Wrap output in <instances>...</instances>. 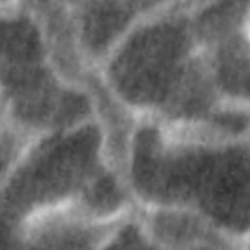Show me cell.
Wrapping results in <instances>:
<instances>
[{
  "mask_svg": "<svg viewBox=\"0 0 250 250\" xmlns=\"http://www.w3.org/2000/svg\"><path fill=\"white\" fill-rule=\"evenodd\" d=\"M124 176L139 207L188 209L249 242V137L136 118Z\"/></svg>",
  "mask_w": 250,
  "mask_h": 250,
  "instance_id": "cell-1",
  "label": "cell"
},
{
  "mask_svg": "<svg viewBox=\"0 0 250 250\" xmlns=\"http://www.w3.org/2000/svg\"><path fill=\"white\" fill-rule=\"evenodd\" d=\"M192 1H162L100 70L136 118L216 129L231 104L213 80L191 20ZM242 105V104H241Z\"/></svg>",
  "mask_w": 250,
  "mask_h": 250,
  "instance_id": "cell-2",
  "label": "cell"
},
{
  "mask_svg": "<svg viewBox=\"0 0 250 250\" xmlns=\"http://www.w3.org/2000/svg\"><path fill=\"white\" fill-rule=\"evenodd\" d=\"M112 167L117 168L97 118L35 137L1 174V227L6 246L11 247L21 226L32 216L67 204L80 206Z\"/></svg>",
  "mask_w": 250,
  "mask_h": 250,
  "instance_id": "cell-3",
  "label": "cell"
},
{
  "mask_svg": "<svg viewBox=\"0 0 250 250\" xmlns=\"http://www.w3.org/2000/svg\"><path fill=\"white\" fill-rule=\"evenodd\" d=\"M1 120L35 138L97 118L89 94L54 66L27 1L1 2Z\"/></svg>",
  "mask_w": 250,
  "mask_h": 250,
  "instance_id": "cell-4",
  "label": "cell"
},
{
  "mask_svg": "<svg viewBox=\"0 0 250 250\" xmlns=\"http://www.w3.org/2000/svg\"><path fill=\"white\" fill-rule=\"evenodd\" d=\"M190 13L222 99L249 105L250 1H192Z\"/></svg>",
  "mask_w": 250,
  "mask_h": 250,
  "instance_id": "cell-5",
  "label": "cell"
},
{
  "mask_svg": "<svg viewBox=\"0 0 250 250\" xmlns=\"http://www.w3.org/2000/svg\"><path fill=\"white\" fill-rule=\"evenodd\" d=\"M161 2L69 1L78 45L85 61L100 69L122 39Z\"/></svg>",
  "mask_w": 250,
  "mask_h": 250,
  "instance_id": "cell-6",
  "label": "cell"
},
{
  "mask_svg": "<svg viewBox=\"0 0 250 250\" xmlns=\"http://www.w3.org/2000/svg\"><path fill=\"white\" fill-rule=\"evenodd\" d=\"M120 219L102 220L75 204L59 206L38 213L24 222L17 231L11 247L104 249L112 229Z\"/></svg>",
  "mask_w": 250,
  "mask_h": 250,
  "instance_id": "cell-7",
  "label": "cell"
},
{
  "mask_svg": "<svg viewBox=\"0 0 250 250\" xmlns=\"http://www.w3.org/2000/svg\"><path fill=\"white\" fill-rule=\"evenodd\" d=\"M139 207V206H138ZM153 249H248L200 214L177 207H139Z\"/></svg>",
  "mask_w": 250,
  "mask_h": 250,
  "instance_id": "cell-8",
  "label": "cell"
},
{
  "mask_svg": "<svg viewBox=\"0 0 250 250\" xmlns=\"http://www.w3.org/2000/svg\"><path fill=\"white\" fill-rule=\"evenodd\" d=\"M106 248L153 249L138 206L117 222L105 244Z\"/></svg>",
  "mask_w": 250,
  "mask_h": 250,
  "instance_id": "cell-9",
  "label": "cell"
}]
</instances>
